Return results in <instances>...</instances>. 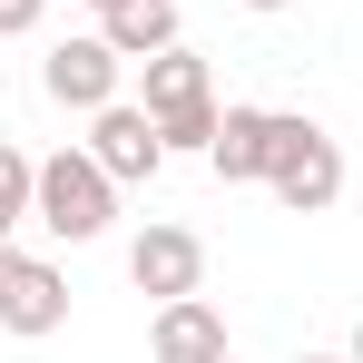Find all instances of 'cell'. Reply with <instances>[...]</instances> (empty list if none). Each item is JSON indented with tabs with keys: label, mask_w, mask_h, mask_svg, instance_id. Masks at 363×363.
<instances>
[{
	"label": "cell",
	"mask_w": 363,
	"mask_h": 363,
	"mask_svg": "<svg viewBox=\"0 0 363 363\" xmlns=\"http://www.w3.org/2000/svg\"><path fill=\"white\" fill-rule=\"evenodd\" d=\"M0 99H10V69H0Z\"/></svg>",
	"instance_id": "cell-16"
},
{
	"label": "cell",
	"mask_w": 363,
	"mask_h": 363,
	"mask_svg": "<svg viewBox=\"0 0 363 363\" xmlns=\"http://www.w3.org/2000/svg\"><path fill=\"white\" fill-rule=\"evenodd\" d=\"M147 354H157V363H216V354H226V314H216L206 295L157 304V324H147Z\"/></svg>",
	"instance_id": "cell-9"
},
{
	"label": "cell",
	"mask_w": 363,
	"mask_h": 363,
	"mask_svg": "<svg viewBox=\"0 0 363 363\" xmlns=\"http://www.w3.org/2000/svg\"><path fill=\"white\" fill-rule=\"evenodd\" d=\"M89 10H108V0H89Z\"/></svg>",
	"instance_id": "cell-17"
},
{
	"label": "cell",
	"mask_w": 363,
	"mask_h": 363,
	"mask_svg": "<svg viewBox=\"0 0 363 363\" xmlns=\"http://www.w3.org/2000/svg\"><path fill=\"white\" fill-rule=\"evenodd\" d=\"M69 324V275L50 255H20V245H0V334H20V344H50Z\"/></svg>",
	"instance_id": "cell-4"
},
{
	"label": "cell",
	"mask_w": 363,
	"mask_h": 363,
	"mask_svg": "<svg viewBox=\"0 0 363 363\" xmlns=\"http://www.w3.org/2000/svg\"><path fill=\"white\" fill-rule=\"evenodd\" d=\"M344 354H354V363H363V314H354V344H344Z\"/></svg>",
	"instance_id": "cell-14"
},
{
	"label": "cell",
	"mask_w": 363,
	"mask_h": 363,
	"mask_svg": "<svg viewBox=\"0 0 363 363\" xmlns=\"http://www.w3.org/2000/svg\"><path fill=\"white\" fill-rule=\"evenodd\" d=\"M265 186H275L285 216H324V206L344 196V147H334V128L304 118V108H275V167H265Z\"/></svg>",
	"instance_id": "cell-3"
},
{
	"label": "cell",
	"mask_w": 363,
	"mask_h": 363,
	"mask_svg": "<svg viewBox=\"0 0 363 363\" xmlns=\"http://www.w3.org/2000/svg\"><path fill=\"white\" fill-rule=\"evenodd\" d=\"M138 108L157 118V138H167V157H206L216 147V79H206V60L196 50H157V60H138Z\"/></svg>",
	"instance_id": "cell-1"
},
{
	"label": "cell",
	"mask_w": 363,
	"mask_h": 363,
	"mask_svg": "<svg viewBox=\"0 0 363 363\" xmlns=\"http://www.w3.org/2000/svg\"><path fill=\"white\" fill-rule=\"evenodd\" d=\"M304 363H354V354H304Z\"/></svg>",
	"instance_id": "cell-15"
},
{
	"label": "cell",
	"mask_w": 363,
	"mask_h": 363,
	"mask_svg": "<svg viewBox=\"0 0 363 363\" xmlns=\"http://www.w3.org/2000/svg\"><path fill=\"white\" fill-rule=\"evenodd\" d=\"M30 186H40V157H20V147L0 138V245L30 226Z\"/></svg>",
	"instance_id": "cell-11"
},
{
	"label": "cell",
	"mask_w": 363,
	"mask_h": 363,
	"mask_svg": "<svg viewBox=\"0 0 363 363\" xmlns=\"http://www.w3.org/2000/svg\"><path fill=\"white\" fill-rule=\"evenodd\" d=\"M216 363H236V354H216Z\"/></svg>",
	"instance_id": "cell-18"
},
{
	"label": "cell",
	"mask_w": 363,
	"mask_h": 363,
	"mask_svg": "<svg viewBox=\"0 0 363 363\" xmlns=\"http://www.w3.org/2000/svg\"><path fill=\"white\" fill-rule=\"evenodd\" d=\"M128 69H138V60H118V50H108V40L89 30V40H60V50L40 60V89L60 99L69 118H99V108L118 99V79H128Z\"/></svg>",
	"instance_id": "cell-5"
},
{
	"label": "cell",
	"mask_w": 363,
	"mask_h": 363,
	"mask_svg": "<svg viewBox=\"0 0 363 363\" xmlns=\"http://www.w3.org/2000/svg\"><path fill=\"white\" fill-rule=\"evenodd\" d=\"M40 20H50V0H0V40H30Z\"/></svg>",
	"instance_id": "cell-12"
},
{
	"label": "cell",
	"mask_w": 363,
	"mask_h": 363,
	"mask_svg": "<svg viewBox=\"0 0 363 363\" xmlns=\"http://www.w3.org/2000/svg\"><path fill=\"white\" fill-rule=\"evenodd\" d=\"M236 10H255V20H275V10H295V0H236Z\"/></svg>",
	"instance_id": "cell-13"
},
{
	"label": "cell",
	"mask_w": 363,
	"mask_h": 363,
	"mask_svg": "<svg viewBox=\"0 0 363 363\" xmlns=\"http://www.w3.org/2000/svg\"><path fill=\"white\" fill-rule=\"evenodd\" d=\"M128 285L157 295V304L206 295V245H196V226H138V245H128Z\"/></svg>",
	"instance_id": "cell-7"
},
{
	"label": "cell",
	"mask_w": 363,
	"mask_h": 363,
	"mask_svg": "<svg viewBox=\"0 0 363 363\" xmlns=\"http://www.w3.org/2000/svg\"><path fill=\"white\" fill-rule=\"evenodd\" d=\"M206 167H216L226 186H265V167H275V108L236 99V108L216 118V147H206Z\"/></svg>",
	"instance_id": "cell-8"
},
{
	"label": "cell",
	"mask_w": 363,
	"mask_h": 363,
	"mask_svg": "<svg viewBox=\"0 0 363 363\" xmlns=\"http://www.w3.org/2000/svg\"><path fill=\"white\" fill-rule=\"evenodd\" d=\"M79 147H89L118 186H147L157 167H167V138H157V118H147L138 99H108V108L89 118V138H79Z\"/></svg>",
	"instance_id": "cell-6"
},
{
	"label": "cell",
	"mask_w": 363,
	"mask_h": 363,
	"mask_svg": "<svg viewBox=\"0 0 363 363\" xmlns=\"http://www.w3.org/2000/svg\"><path fill=\"white\" fill-rule=\"evenodd\" d=\"M99 40H108L118 60H157V50H177V0H108V10H99Z\"/></svg>",
	"instance_id": "cell-10"
},
{
	"label": "cell",
	"mask_w": 363,
	"mask_h": 363,
	"mask_svg": "<svg viewBox=\"0 0 363 363\" xmlns=\"http://www.w3.org/2000/svg\"><path fill=\"white\" fill-rule=\"evenodd\" d=\"M30 226H50L60 245H99L118 226V177L89 147H50L40 157V186H30Z\"/></svg>",
	"instance_id": "cell-2"
}]
</instances>
